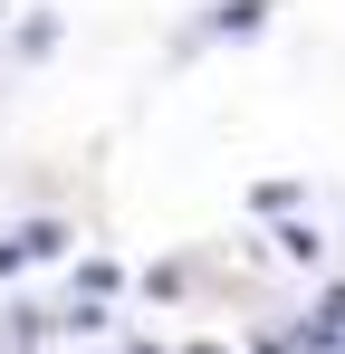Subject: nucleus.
<instances>
[{
	"mask_svg": "<svg viewBox=\"0 0 345 354\" xmlns=\"http://www.w3.org/2000/svg\"><path fill=\"white\" fill-rule=\"evenodd\" d=\"M336 335H345V288H326L317 316H307V345H336Z\"/></svg>",
	"mask_w": 345,
	"mask_h": 354,
	"instance_id": "f257e3e1",
	"label": "nucleus"
},
{
	"mask_svg": "<svg viewBox=\"0 0 345 354\" xmlns=\"http://www.w3.org/2000/svg\"><path fill=\"white\" fill-rule=\"evenodd\" d=\"M19 249H29V259H67V221H29Z\"/></svg>",
	"mask_w": 345,
	"mask_h": 354,
	"instance_id": "f03ea898",
	"label": "nucleus"
},
{
	"mask_svg": "<svg viewBox=\"0 0 345 354\" xmlns=\"http://www.w3.org/2000/svg\"><path fill=\"white\" fill-rule=\"evenodd\" d=\"M269 19V0H230V10H211V29H259Z\"/></svg>",
	"mask_w": 345,
	"mask_h": 354,
	"instance_id": "7ed1b4c3",
	"label": "nucleus"
},
{
	"mask_svg": "<svg viewBox=\"0 0 345 354\" xmlns=\"http://www.w3.org/2000/svg\"><path fill=\"white\" fill-rule=\"evenodd\" d=\"M19 259H29V249H19V239H0V278H10V268H19Z\"/></svg>",
	"mask_w": 345,
	"mask_h": 354,
	"instance_id": "20e7f679",
	"label": "nucleus"
},
{
	"mask_svg": "<svg viewBox=\"0 0 345 354\" xmlns=\"http://www.w3.org/2000/svg\"><path fill=\"white\" fill-rule=\"evenodd\" d=\"M115 354H163V345H115Z\"/></svg>",
	"mask_w": 345,
	"mask_h": 354,
	"instance_id": "39448f33",
	"label": "nucleus"
},
{
	"mask_svg": "<svg viewBox=\"0 0 345 354\" xmlns=\"http://www.w3.org/2000/svg\"><path fill=\"white\" fill-rule=\"evenodd\" d=\"M192 354H230V345H192Z\"/></svg>",
	"mask_w": 345,
	"mask_h": 354,
	"instance_id": "423d86ee",
	"label": "nucleus"
}]
</instances>
